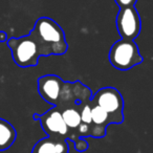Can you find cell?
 Segmentation results:
<instances>
[{
  "instance_id": "obj_1",
  "label": "cell",
  "mask_w": 153,
  "mask_h": 153,
  "mask_svg": "<svg viewBox=\"0 0 153 153\" xmlns=\"http://www.w3.org/2000/svg\"><path fill=\"white\" fill-rule=\"evenodd\" d=\"M30 34L34 35L47 56H61L67 51L68 45L62 27L48 17H41L35 23Z\"/></svg>"
},
{
  "instance_id": "obj_2",
  "label": "cell",
  "mask_w": 153,
  "mask_h": 153,
  "mask_svg": "<svg viewBox=\"0 0 153 153\" xmlns=\"http://www.w3.org/2000/svg\"><path fill=\"white\" fill-rule=\"evenodd\" d=\"M7 42V46L11 48L14 62L20 67L37 66L41 56L46 57L44 49L30 33L20 38H11Z\"/></svg>"
},
{
  "instance_id": "obj_3",
  "label": "cell",
  "mask_w": 153,
  "mask_h": 153,
  "mask_svg": "<svg viewBox=\"0 0 153 153\" xmlns=\"http://www.w3.org/2000/svg\"><path fill=\"white\" fill-rule=\"evenodd\" d=\"M108 59L111 65L119 70H129L144 60L136 43L128 39H121L113 43Z\"/></svg>"
},
{
  "instance_id": "obj_4",
  "label": "cell",
  "mask_w": 153,
  "mask_h": 153,
  "mask_svg": "<svg viewBox=\"0 0 153 153\" xmlns=\"http://www.w3.org/2000/svg\"><path fill=\"white\" fill-rule=\"evenodd\" d=\"M90 101L104 109L112 119L113 124H121L124 121V99L117 88H101Z\"/></svg>"
},
{
  "instance_id": "obj_5",
  "label": "cell",
  "mask_w": 153,
  "mask_h": 153,
  "mask_svg": "<svg viewBox=\"0 0 153 153\" xmlns=\"http://www.w3.org/2000/svg\"><path fill=\"white\" fill-rule=\"evenodd\" d=\"M34 120L40 121L42 129L48 136L71 140V132L64 123L61 111L58 107L53 106L44 114H34Z\"/></svg>"
},
{
  "instance_id": "obj_6",
  "label": "cell",
  "mask_w": 153,
  "mask_h": 153,
  "mask_svg": "<svg viewBox=\"0 0 153 153\" xmlns=\"http://www.w3.org/2000/svg\"><path fill=\"white\" fill-rule=\"evenodd\" d=\"M117 30L122 39L133 40L142 30V21L134 7L120 9L117 15Z\"/></svg>"
},
{
  "instance_id": "obj_7",
  "label": "cell",
  "mask_w": 153,
  "mask_h": 153,
  "mask_svg": "<svg viewBox=\"0 0 153 153\" xmlns=\"http://www.w3.org/2000/svg\"><path fill=\"white\" fill-rule=\"evenodd\" d=\"M64 81L56 74H45L38 79V91L43 100L57 106L61 96Z\"/></svg>"
},
{
  "instance_id": "obj_8",
  "label": "cell",
  "mask_w": 153,
  "mask_h": 153,
  "mask_svg": "<svg viewBox=\"0 0 153 153\" xmlns=\"http://www.w3.org/2000/svg\"><path fill=\"white\" fill-rule=\"evenodd\" d=\"M68 140L64 138L53 137L47 136L42 138L33 148V153H68L69 152V146Z\"/></svg>"
},
{
  "instance_id": "obj_9",
  "label": "cell",
  "mask_w": 153,
  "mask_h": 153,
  "mask_svg": "<svg viewBox=\"0 0 153 153\" xmlns=\"http://www.w3.org/2000/svg\"><path fill=\"white\" fill-rule=\"evenodd\" d=\"M78 106L79 105H70V106H66L63 108H59L64 123L71 132V140H76L79 137L76 134V129L81 124V117H80Z\"/></svg>"
},
{
  "instance_id": "obj_10",
  "label": "cell",
  "mask_w": 153,
  "mask_h": 153,
  "mask_svg": "<svg viewBox=\"0 0 153 153\" xmlns=\"http://www.w3.org/2000/svg\"><path fill=\"white\" fill-rule=\"evenodd\" d=\"M17 138V131L10 122L0 117V151L9 149Z\"/></svg>"
},
{
  "instance_id": "obj_11",
  "label": "cell",
  "mask_w": 153,
  "mask_h": 153,
  "mask_svg": "<svg viewBox=\"0 0 153 153\" xmlns=\"http://www.w3.org/2000/svg\"><path fill=\"white\" fill-rule=\"evenodd\" d=\"M74 142V148L76 151H80V152H83V151L87 150L88 149V143L84 140V137H78Z\"/></svg>"
},
{
  "instance_id": "obj_12",
  "label": "cell",
  "mask_w": 153,
  "mask_h": 153,
  "mask_svg": "<svg viewBox=\"0 0 153 153\" xmlns=\"http://www.w3.org/2000/svg\"><path fill=\"white\" fill-rule=\"evenodd\" d=\"M114 1L120 9H125V7H134V4L137 2V0H114Z\"/></svg>"
},
{
  "instance_id": "obj_13",
  "label": "cell",
  "mask_w": 153,
  "mask_h": 153,
  "mask_svg": "<svg viewBox=\"0 0 153 153\" xmlns=\"http://www.w3.org/2000/svg\"><path fill=\"white\" fill-rule=\"evenodd\" d=\"M4 41H7V35L5 32L0 30V42H4Z\"/></svg>"
},
{
  "instance_id": "obj_14",
  "label": "cell",
  "mask_w": 153,
  "mask_h": 153,
  "mask_svg": "<svg viewBox=\"0 0 153 153\" xmlns=\"http://www.w3.org/2000/svg\"><path fill=\"white\" fill-rule=\"evenodd\" d=\"M32 153H33V152H32Z\"/></svg>"
}]
</instances>
